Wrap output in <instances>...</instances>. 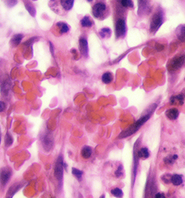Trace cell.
I'll use <instances>...</instances> for the list:
<instances>
[{"label": "cell", "mask_w": 185, "mask_h": 198, "mask_svg": "<svg viewBox=\"0 0 185 198\" xmlns=\"http://www.w3.org/2000/svg\"><path fill=\"white\" fill-rule=\"evenodd\" d=\"M75 0H49V6L59 15L69 12L74 5Z\"/></svg>", "instance_id": "cell-1"}, {"label": "cell", "mask_w": 185, "mask_h": 198, "mask_svg": "<svg viewBox=\"0 0 185 198\" xmlns=\"http://www.w3.org/2000/svg\"><path fill=\"white\" fill-rule=\"evenodd\" d=\"M149 117H150L149 114L145 115V116L141 117L139 120H138L135 124H134L133 125H132L130 127H129L127 130L123 131L122 132L119 134V138H125V137H129V136L132 135V134L138 131L140 128L141 126H142L143 124H145V122L149 119Z\"/></svg>", "instance_id": "cell-2"}, {"label": "cell", "mask_w": 185, "mask_h": 198, "mask_svg": "<svg viewBox=\"0 0 185 198\" xmlns=\"http://www.w3.org/2000/svg\"><path fill=\"white\" fill-rule=\"evenodd\" d=\"M106 12V6L103 2H98L96 4L92 9V13L97 19H104V15Z\"/></svg>", "instance_id": "cell-3"}, {"label": "cell", "mask_w": 185, "mask_h": 198, "mask_svg": "<svg viewBox=\"0 0 185 198\" xmlns=\"http://www.w3.org/2000/svg\"><path fill=\"white\" fill-rule=\"evenodd\" d=\"M64 167L66 168V164L63 162L62 157L59 156L56 161V165L54 167V176L58 180H62V179Z\"/></svg>", "instance_id": "cell-4"}, {"label": "cell", "mask_w": 185, "mask_h": 198, "mask_svg": "<svg viewBox=\"0 0 185 198\" xmlns=\"http://www.w3.org/2000/svg\"><path fill=\"white\" fill-rule=\"evenodd\" d=\"M12 175V171L9 167H3L0 171V184L5 186Z\"/></svg>", "instance_id": "cell-5"}, {"label": "cell", "mask_w": 185, "mask_h": 198, "mask_svg": "<svg viewBox=\"0 0 185 198\" xmlns=\"http://www.w3.org/2000/svg\"><path fill=\"white\" fill-rule=\"evenodd\" d=\"M184 57H178L173 59L168 65V70L170 72L176 71V70L182 67V64H184Z\"/></svg>", "instance_id": "cell-6"}, {"label": "cell", "mask_w": 185, "mask_h": 198, "mask_svg": "<svg viewBox=\"0 0 185 198\" xmlns=\"http://www.w3.org/2000/svg\"><path fill=\"white\" fill-rule=\"evenodd\" d=\"M116 35L117 37H121L126 32V24L124 20L119 19L116 23Z\"/></svg>", "instance_id": "cell-7"}, {"label": "cell", "mask_w": 185, "mask_h": 198, "mask_svg": "<svg viewBox=\"0 0 185 198\" xmlns=\"http://www.w3.org/2000/svg\"><path fill=\"white\" fill-rule=\"evenodd\" d=\"M43 145L46 151H50V149L53 146L54 139L50 133H46L42 139Z\"/></svg>", "instance_id": "cell-8"}, {"label": "cell", "mask_w": 185, "mask_h": 198, "mask_svg": "<svg viewBox=\"0 0 185 198\" xmlns=\"http://www.w3.org/2000/svg\"><path fill=\"white\" fill-rule=\"evenodd\" d=\"M162 24V18L161 15L159 14H156L154 15L153 18L152 20V22L150 23V30L152 32H155L158 30L161 25Z\"/></svg>", "instance_id": "cell-9"}, {"label": "cell", "mask_w": 185, "mask_h": 198, "mask_svg": "<svg viewBox=\"0 0 185 198\" xmlns=\"http://www.w3.org/2000/svg\"><path fill=\"white\" fill-rule=\"evenodd\" d=\"M79 48H80V51L83 57H87L88 54V45H87V41L84 38H81L79 41Z\"/></svg>", "instance_id": "cell-10"}, {"label": "cell", "mask_w": 185, "mask_h": 198, "mask_svg": "<svg viewBox=\"0 0 185 198\" xmlns=\"http://www.w3.org/2000/svg\"><path fill=\"white\" fill-rule=\"evenodd\" d=\"M179 111L176 109H170L166 112V115L169 119L171 120H173V119H176V118L179 116Z\"/></svg>", "instance_id": "cell-11"}, {"label": "cell", "mask_w": 185, "mask_h": 198, "mask_svg": "<svg viewBox=\"0 0 185 198\" xmlns=\"http://www.w3.org/2000/svg\"><path fill=\"white\" fill-rule=\"evenodd\" d=\"M56 27L58 28L60 33H66L70 30V26L67 23L62 22H59L56 23Z\"/></svg>", "instance_id": "cell-12"}, {"label": "cell", "mask_w": 185, "mask_h": 198, "mask_svg": "<svg viewBox=\"0 0 185 198\" xmlns=\"http://www.w3.org/2000/svg\"><path fill=\"white\" fill-rule=\"evenodd\" d=\"M24 4H25V8L28 10V12L30 14V15L35 17V15H36V8L33 6V4H31V2H30L29 1H27V0L26 1L24 0Z\"/></svg>", "instance_id": "cell-13"}, {"label": "cell", "mask_w": 185, "mask_h": 198, "mask_svg": "<svg viewBox=\"0 0 185 198\" xmlns=\"http://www.w3.org/2000/svg\"><path fill=\"white\" fill-rule=\"evenodd\" d=\"M92 155V149L91 147L89 146H84L83 147V149L81 151V155L83 158H90Z\"/></svg>", "instance_id": "cell-14"}, {"label": "cell", "mask_w": 185, "mask_h": 198, "mask_svg": "<svg viewBox=\"0 0 185 198\" xmlns=\"http://www.w3.org/2000/svg\"><path fill=\"white\" fill-rule=\"evenodd\" d=\"M171 103L173 105H182L184 103V97L182 95L173 96L171 98Z\"/></svg>", "instance_id": "cell-15"}, {"label": "cell", "mask_w": 185, "mask_h": 198, "mask_svg": "<svg viewBox=\"0 0 185 198\" xmlns=\"http://www.w3.org/2000/svg\"><path fill=\"white\" fill-rule=\"evenodd\" d=\"M22 38H23V36L20 33L19 34H16L15 36H13V37L11 39V44H12V46H17L20 44V41H22Z\"/></svg>", "instance_id": "cell-16"}, {"label": "cell", "mask_w": 185, "mask_h": 198, "mask_svg": "<svg viewBox=\"0 0 185 198\" xmlns=\"http://www.w3.org/2000/svg\"><path fill=\"white\" fill-rule=\"evenodd\" d=\"M81 22V25L84 28H90L91 27L92 25H93V21L90 20V18L88 16H85L80 21Z\"/></svg>", "instance_id": "cell-17"}, {"label": "cell", "mask_w": 185, "mask_h": 198, "mask_svg": "<svg viewBox=\"0 0 185 198\" xmlns=\"http://www.w3.org/2000/svg\"><path fill=\"white\" fill-rule=\"evenodd\" d=\"M113 80V75L111 72H105L102 75V81L105 84H109L112 82Z\"/></svg>", "instance_id": "cell-18"}, {"label": "cell", "mask_w": 185, "mask_h": 198, "mask_svg": "<svg viewBox=\"0 0 185 198\" xmlns=\"http://www.w3.org/2000/svg\"><path fill=\"white\" fill-rule=\"evenodd\" d=\"M149 151L145 147H142V148H141L138 151V157L140 158H142V159H146V158H148L149 157Z\"/></svg>", "instance_id": "cell-19"}, {"label": "cell", "mask_w": 185, "mask_h": 198, "mask_svg": "<svg viewBox=\"0 0 185 198\" xmlns=\"http://www.w3.org/2000/svg\"><path fill=\"white\" fill-rule=\"evenodd\" d=\"M171 182L175 186H179L182 183L183 180H182V176L178 174H174L171 176Z\"/></svg>", "instance_id": "cell-20"}, {"label": "cell", "mask_w": 185, "mask_h": 198, "mask_svg": "<svg viewBox=\"0 0 185 198\" xmlns=\"http://www.w3.org/2000/svg\"><path fill=\"white\" fill-rule=\"evenodd\" d=\"M100 36L103 38V39H105V38H108L110 36H111V30L108 28H102L99 32Z\"/></svg>", "instance_id": "cell-21"}, {"label": "cell", "mask_w": 185, "mask_h": 198, "mask_svg": "<svg viewBox=\"0 0 185 198\" xmlns=\"http://www.w3.org/2000/svg\"><path fill=\"white\" fill-rule=\"evenodd\" d=\"M72 173H73V174L74 175V176H75L78 180H80V179H81L82 176H83V171L77 169V168H73V169H72Z\"/></svg>", "instance_id": "cell-22"}, {"label": "cell", "mask_w": 185, "mask_h": 198, "mask_svg": "<svg viewBox=\"0 0 185 198\" xmlns=\"http://www.w3.org/2000/svg\"><path fill=\"white\" fill-rule=\"evenodd\" d=\"M111 192L114 197H117V198H121V197H122V196H123V192L121 190V189H119V188L113 189Z\"/></svg>", "instance_id": "cell-23"}, {"label": "cell", "mask_w": 185, "mask_h": 198, "mask_svg": "<svg viewBox=\"0 0 185 198\" xmlns=\"http://www.w3.org/2000/svg\"><path fill=\"white\" fill-rule=\"evenodd\" d=\"M178 39H179V40H180L181 41H185V26H184L183 27L181 28L179 34H178Z\"/></svg>", "instance_id": "cell-24"}, {"label": "cell", "mask_w": 185, "mask_h": 198, "mask_svg": "<svg viewBox=\"0 0 185 198\" xmlns=\"http://www.w3.org/2000/svg\"><path fill=\"white\" fill-rule=\"evenodd\" d=\"M12 143H13V138H12V135L9 132H7L6 134V137H5V145L7 147H9L12 144Z\"/></svg>", "instance_id": "cell-25"}, {"label": "cell", "mask_w": 185, "mask_h": 198, "mask_svg": "<svg viewBox=\"0 0 185 198\" xmlns=\"http://www.w3.org/2000/svg\"><path fill=\"white\" fill-rule=\"evenodd\" d=\"M120 3L125 7H133V2L132 0H120Z\"/></svg>", "instance_id": "cell-26"}, {"label": "cell", "mask_w": 185, "mask_h": 198, "mask_svg": "<svg viewBox=\"0 0 185 198\" xmlns=\"http://www.w3.org/2000/svg\"><path fill=\"white\" fill-rule=\"evenodd\" d=\"M115 174L117 175V176H121L123 174V167L122 166H119V168H117V171H116Z\"/></svg>", "instance_id": "cell-27"}, {"label": "cell", "mask_w": 185, "mask_h": 198, "mask_svg": "<svg viewBox=\"0 0 185 198\" xmlns=\"http://www.w3.org/2000/svg\"><path fill=\"white\" fill-rule=\"evenodd\" d=\"M5 109H6V105H5V102L0 101V112H2L3 111H5Z\"/></svg>", "instance_id": "cell-28"}, {"label": "cell", "mask_w": 185, "mask_h": 198, "mask_svg": "<svg viewBox=\"0 0 185 198\" xmlns=\"http://www.w3.org/2000/svg\"><path fill=\"white\" fill-rule=\"evenodd\" d=\"M155 198H166V196L163 193H158L155 196Z\"/></svg>", "instance_id": "cell-29"}, {"label": "cell", "mask_w": 185, "mask_h": 198, "mask_svg": "<svg viewBox=\"0 0 185 198\" xmlns=\"http://www.w3.org/2000/svg\"><path fill=\"white\" fill-rule=\"evenodd\" d=\"M93 0H87V2H91Z\"/></svg>", "instance_id": "cell-30"}, {"label": "cell", "mask_w": 185, "mask_h": 198, "mask_svg": "<svg viewBox=\"0 0 185 198\" xmlns=\"http://www.w3.org/2000/svg\"><path fill=\"white\" fill-rule=\"evenodd\" d=\"M0 143H1V132H0Z\"/></svg>", "instance_id": "cell-31"}, {"label": "cell", "mask_w": 185, "mask_h": 198, "mask_svg": "<svg viewBox=\"0 0 185 198\" xmlns=\"http://www.w3.org/2000/svg\"><path fill=\"white\" fill-rule=\"evenodd\" d=\"M101 198H104V195H102V196L101 197Z\"/></svg>", "instance_id": "cell-32"}, {"label": "cell", "mask_w": 185, "mask_h": 198, "mask_svg": "<svg viewBox=\"0 0 185 198\" xmlns=\"http://www.w3.org/2000/svg\"><path fill=\"white\" fill-rule=\"evenodd\" d=\"M33 1H36V0H33Z\"/></svg>", "instance_id": "cell-33"}]
</instances>
